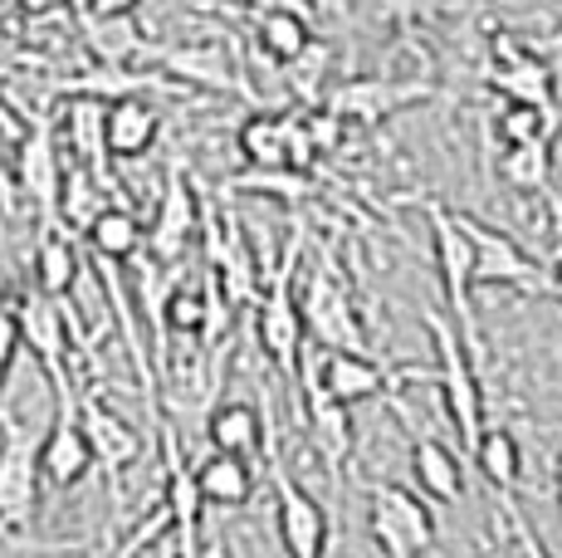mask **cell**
Segmentation results:
<instances>
[{
    "label": "cell",
    "instance_id": "f546056e",
    "mask_svg": "<svg viewBox=\"0 0 562 558\" xmlns=\"http://www.w3.org/2000/svg\"><path fill=\"white\" fill-rule=\"evenodd\" d=\"M211 255H215V275L225 279V294H231L235 304H245V299H255L259 265H255V255L245 250V235H240V225H231V235H225V245H221V235H215V225H211Z\"/></svg>",
    "mask_w": 562,
    "mask_h": 558
},
{
    "label": "cell",
    "instance_id": "4fadbf2b",
    "mask_svg": "<svg viewBox=\"0 0 562 558\" xmlns=\"http://www.w3.org/2000/svg\"><path fill=\"white\" fill-rule=\"evenodd\" d=\"M79 426H83V436H89V446H93V456H99V466L108 470V480H123V470L127 466H137L143 460V432H137L133 422H127L123 412H113V406H103V402H79Z\"/></svg>",
    "mask_w": 562,
    "mask_h": 558
},
{
    "label": "cell",
    "instance_id": "30bf717a",
    "mask_svg": "<svg viewBox=\"0 0 562 558\" xmlns=\"http://www.w3.org/2000/svg\"><path fill=\"white\" fill-rule=\"evenodd\" d=\"M274 524H279V544H284L289 558H323L328 554V514L323 504L289 476L274 460Z\"/></svg>",
    "mask_w": 562,
    "mask_h": 558
},
{
    "label": "cell",
    "instance_id": "6da1fadb",
    "mask_svg": "<svg viewBox=\"0 0 562 558\" xmlns=\"http://www.w3.org/2000/svg\"><path fill=\"white\" fill-rule=\"evenodd\" d=\"M426 225H430V250H436V275L446 289V309L456 319L464 348L474 353V362H484V338H480V319H474V241L464 235L460 216L440 201H426Z\"/></svg>",
    "mask_w": 562,
    "mask_h": 558
},
{
    "label": "cell",
    "instance_id": "7c38bea8",
    "mask_svg": "<svg viewBox=\"0 0 562 558\" xmlns=\"http://www.w3.org/2000/svg\"><path fill=\"white\" fill-rule=\"evenodd\" d=\"M196 221H201L196 191H191V181H187V171H181V163H171L167 181H161L157 216H153V225H147V255L177 265L181 255H187L191 235H196Z\"/></svg>",
    "mask_w": 562,
    "mask_h": 558
},
{
    "label": "cell",
    "instance_id": "cb8c5ba5",
    "mask_svg": "<svg viewBox=\"0 0 562 558\" xmlns=\"http://www.w3.org/2000/svg\"><path fill=\"white\" fill-rule=\"evenodd\" d=\"M83 241H89L93 260H108V265H133L137 255L147 250V225L133 216L127 207H108L99 221L83 231Z\"/></svg>",
    "mask_w": 562,
    "mask_h": 558
},
{
    "label": "cell",
    "instance_id": "83f0119b",
    "mask_svg": "<svg viewBox=\"0 0 562 558\" xmlns=\"http://www.w3.org/2000/svg\"><path fill=\"white\" fill-rule=\"evenodd\" d=\"M108 177H99L93 167H69V177H64V201H59V221L69 225V231H89L93 221L108 211Z\"/></svg>",
    "mask_w": 562,
    "mask_h": 558
},
{
    "label": "cell",
    "instance_id": "836d02e7",
    "mask_svg": "<svg viewBox=\"0 0 562 558\" xmlns=\"http://www.w3.org/2000/svg\"><path fill=\"white\" fill-rule=\"evenodd\" d=\"M211 289H187L181 284L177 294H171V304H167V334H211Z\"/></svg>",
    "mask_w": 562,
    "mask_h": 558
},
{
    "label": "cell",
    "instance_id": "5bb4252c",
    "mask_svg": "<svg viewBox=\"0 0 562 558\" xmlns=\"http://www.w3.org/2000/svg\"><path fill=\"white\" fill-rule=\"evenodd\" d=\"M304 372H308V378H318L323 392L338 397V402H348V406L372 402V397L386 392V368L372 358V353H352V348L323 353L318 348V358H313Z\"/></svg>",
    "mask_w": 562,
    "mask_h": 558
},
{
    "label": "cell",
    "instance_id": "5b68a950",
    "mask_svg": "<svg viewBox=\"0 0 562 558\" xmlns=\"http://www.w3.org/2000/svg\"><path fill=\"white\" fill-rule=\"evenodd\" d=\"M45 486V470H40V442L15 422V416L0 412V524L5 529H25L35 520V500Z\"/></svg>",
    "mask_w": 562,
    "mask_h": 558
},
{
    "label": "cell",
    "instance_id": "60d3db41",
    "mask_svg": "<svg viewBox=\"0 0 562 558\" xmlns=\"http://www.w3.org/2000/svg\"><path fill=\"white\" fill-rule=\"evenodd\" d=\"M15 10H30V15H49V10H59L64 0H10Z\"/></svg>",
    "mask_w": 562,
    "mask_h": 558
},
{
    "label": "cell",
    "instance_id": "44dd1931",
    "mask_svg": "<svg viewBox=\"0 0 562 558\" xmlns=\"http://www.w3.org/2000/svg\"><path fill=\"white\" fill-rule=\"evenodd\" d=\"M161 133V118L153 103L137 93V99H113L108 103V157H123V163H133V157H143L147 147L157 143Z\"/></svg>",
    "mask_w": 562,
    "mask_h": 558
},
{
    "label": "cell",
    "instance_id": "e0dca14e",
    "mask_svg": "<svg viewBox=\"0 0 562 558\" xmlns=\"http://www.w3.org/2000/svg\"><path fill=\"white\" fill-rule=\"evenodd\" d=\"M411 480H416V490L426 500L436 504H460L464 495V466L460 456L450 450L446 442H436V436H411Z\"/></svg>",
    "mask_w": 562,
    "mask_h": 558
},
{
    "label": "cell",
    "instance_id": "e575fe53",
    "mask_svg": "<svg viewBox=\"0 0 562 558\" xmlns=\"http://www.w3.org/2000/svg\"><path fill=\"white\" fill-rule=\"evenodd\" d=\"M235 191H259V197H279V201H304L313 191V181L299 167H274V171L250 167L240 181H235Z\"/></svg>",
    "mask_w": 562,
    "mask_h": 558
},
{
    "label": "cell",
    "instance_id": "d4e9b609",
    "mask_svg": "<svg viewBox=\"0 0 562 558\" xmlns=\"http://www.w3.org/2000/svg\"><path fill=\"white\" fill-rule=\"evenodd\" d=\"M79 279V245H74L69 225H40L35 245V289H45L49 299H64Z\"/></svg>",
    "mask_w": 562,
    "mask_h": 558
},
{
    "label": "cell",
    "instance_id": "ab89813d",
    "mask_svg": "<svg viewBox=\"0 0 562 558\" xmlns=\"http://www.w3.org/2000/svg\"><path fill=\"white\" fill-rule=\"evenodd\" d=\"M0 558H40V549H35V544L25 549V544H20V534H5V539H0Z\"/></svg>",
    "mask_w": 562,
    "mask_h": 558
},
{
    "label": "cell",
    "instance_id": "1f68e13d",
    "mask_svg": "<svg viewBox=\"0 0 562 558\" xmlns=\"http://www.w3.org/2000/svg\"><path fill=\"white\" fill-rule=\"evenodd\" d=\"M79 25H83V40H89V49H93V59L99 64H133L137 55H147V40L137 35L133 15H123V20L83 15Z\"/></svg>",
    "mask_w": 562,
    "mask_h": 558
},
{
    "label": "cell",
    "instance_id": "8fae6325",
    "mask_svg": "<svg viewBox=\"0 0 562 558\" xmlns=\"http://www.w3.org/2000/svg\"><path fill=\"white\" fill-rule=\"evenodd\" d=\"M15 177H20V191L30 197V207L40 211V225L59 221L64 177H69V171H64V163H59V137H54L45 123L25 127V137H20Z\"/></svg>",
    "mask_w": 562,
    "mask_h": 558
},
{
    "label": "cell",
    "instance_id": "8d00e7d4",
    "mask_svg": "<svg viewBox=\"0 0 562 558\" xmlns=\"http://www.w3.org/2000/svg\"><path fill=\"white\" fill-rule=\"evenodd\" d=\"M20 348H25V338H20L15 309H0V392H5L10 368H15V353H20Z\"/></svg>",
    "mask_w": 562,
    "mask_h": 558
},
{
    "label": "cell",
    "instance_id": "ee69618b",
    "mask_svg": "<svg viewBox=\"0 0 562 558\" xmlns=\"http://www.w3.org/2000/svg\"><path fill=\"white\" fill-rule=\"evenodd\" d=\"M558 500H562V460H558Z\"/></svg>",
    "mask_w": 562,
    "mask_h": 558
},
{
    "label": "cell",
    "instance_id": "f1b7e54d",
    "mask_svg": "<svg viewBox=\"0 0 562 558\" xmlns=\"http://www.w3.org/2000/svg\"><path fill=\"white\" fill-rule=\"evenodd\" d=\"M490 89H499L509 103H553V69H548L543 59H518V64H494L490 74Z\"/></svg>",
    "mask_w": 562,
    "mask_h": 558
},
{
    "label": "cell",
    "instance_id": "4316f807",
    "mask_svg": "<svg viewBox=\"0 0 562 558\" xmlns=\"http://www.w3.org/2000/svg\"><path fill=\"white\" fill-rule=\"evenodd\" d=\"M255 40L274 64H299L313 49V25L308 15H294V10H259Z\"/></svg>",
    "mask_w": 562,
    "mask_h": 558
},
{
    "label": "cell",
    "instance_id": "b9f144b4",
    "mask_svg": "<svg viewBox=\"0 0 562 558\" xmlns=\"http://www.w3.org/2000/svg\"><path fill=\"white\" fill-rule=\"evenodd\" d=\"M259 10H294V15H308V0H255Z\"/></svg>",
    "mask_w": 562,
    "mask_h": 558
},
{
    "label": "cell",
    "instance_id": "7bdbcfd3",
    "mask_svg": "<svg viewBox=\"0 0 562 558\" xmlns=\"http://www.w3.org/2000/svg\"><path fill=\"white\" fill-rule=\"evenodd\" d=\"M89 5H93V0H64V10H69V15H89Z\"/></svg>",
    "mask_w": 562,
    "mask_h": 558
},
{
    "label": "cell",
    "instance_id": "4dcf8cb0",
    "mask_svg": "<svg viewBox=\"0 0 562 558\" xmlns=\"http://www.w3.org/2000/svg\"><path fill=\"white\" fill-rule=\"evenodd\" d=\"M474 466H480V476L490 480L499 495H509V490L518 486V476H524V450H518L514 432L490 426V432L480 436V446H474Z\"/></svg>",
    "mask_w": 562,
    "mask_h": 558
},
{
    "label": "cell",
    "instance_id": "7402d4cb",
    "mask_svg": "<svg viewBox=\"0 0 562 558\" xmlns=\"http://www.w3.org/2000/svg\"><path fill=\"white\" fill-rule=\"evenodd\" d=\"M416 93H426V83H382V79H352L333 93L328 109L338 118H358V123H376V118L396 113Z\"/></svg>",
    "mask_w": 562,
    "mask_h": 558
},
{
    "label": "cell",
    "instance_id": "484cf974",
    "mask_svg": "<svg viewBox=\"0 0 562 558\" xmlns=\"http://www.w3.org/2000/svg\"><path fill=\"white\" fill-rule=\"evenodd\" d=\"M553 143L558 137L504 147V157H499L504 187L518 191V197H548V191H553Z\"/></svg>",
    "mask_w": 562,
    "mask_h": 558
},
{
    "label": "cell",
    "instance_id": "9a60e30c",
    "mask_svg": "<svg viewBox=\"0 0 562 558\" xmlns=\"http://www.w3.org/2000/svg\"><path fill=\"white\" fill-rule=\"evenodd\" d=\"M304 402H308V442L318 450V460L328 466V476H342V466L352 460V412L348 402L323 392L318 378L304 372Z\"/></svg>",
    "mask_w": 562,
    "mask_h": 558
},
{
    "label": "cell",
    "instance_id": "8992f818",
    "mask_svg": "<svg viewBox=\"0 0 562 558\" xmlns=\"http://www.w3.org/2000/svg\"><path fill=\"white\" fill-rule=\"evenodd\" d=\"M304 309H299V294H294V250H289L284 270L274 275L269 284L265 304H259V348L269 353V362L279 368L284 382H299L304 372Z\"/></svg>",
    "mask_w": 562,
    "mask_h": 558
},
{
    "label": "cell",
    "instance_id": "f35d334b",
    "mask_svg": "<svg viewBox=\"0 0 562 558\" xmlns=\"http://www.w3.org/2000/svg\"><path fill=\"white\" fill-rule=\"evenodd\" d=\"M137 5H143V0H93L89 15L93 20H123V15H133Z\"/></svg>",
    "mask_w": 562,
    "mask_h": 558
},
{
    "label": "cell",
    "instance_id": "7a4b0ae2",
    "mask_svg": "<svg viewBox=\"0 0 562 558\" xmlns=\"http://www.w3.org/2000/svg\"><path fill=\"white\" fill-rule=\"evenodd\" d=\"M426 328H430V343H436V358H440V397H446V412H450V426H456L460 446L474 456V446H480V436L490 432L484 426V388H480V362H474V353L464 348L456 319L446 314H426Z\"/></svg>",
    "mask_w": 562,
    "mask_h": 558
},
{
    "label": "cell",
    "instance_id": "52a82bcc",
    "mask_svg": "<svg viewBox=\"0 0 562 558\" xmlns=\"http://www.w3.org/2000/svg\"><path fill=\"white\" fill-rule=\"evenodd\" d=\"M304 328L308 338L318 343L323 353L333 348H352V353H367V334H362V319L358 309H352V294L348 284H342L338 275H333V265H318V270L308 275L304 284Z\"/></svg>",
    "mask_w": 562,
    "mask_h": 558
},
{
    "label": "cell",
    "instance_id": "d590c367",
    "mask_svg": "<svg viewBox=\"0 0 562 558\" xmlns=\"http://www.w3.org/2000/svg\"><path fill=\"white\" fill-rule=\"evenodd\" d=\"M504 520H509V534H514V544H518V558H553L543 549V539L533 534V524L524 520V510L514 504V490L504 495Z\"/></svg>",
    "mask_w": 562,
    "mask_h": 558
},
{
    "label": "cell",
    "instance_id": "ffe728a7",
    "mask_svg": "<svg viewBox=\"0 0 562 558\" xmlns=\"http://www.w3.org/2000/svg\"><path fill=\"white\" fill-rule=\"evenodd\" d=\"M157 69L196 89H235V59L225 45H177L157 49Z\"/></svg>",
    "mask_w": 562,
    "mask_h": 558
},
{
    "label": "cell",
    "instance_id": "277c9868",
    "mask_svg": "<svg viewBox=\"0 0 562 558\" xmlns=\"http://www.w3.org/2000/svg\"><path fill=\"white\" fill-rule=\"evenodd\" d=\"M464 235L474 241V289H518V294H553V270L533 260L518 241H509L494 225L456 211Z\"/></svg>",
    "mask_w": 562,
    "mask_h": 558
},
{
    "label": "cell",
    "instance_id": "603a6c76",
    "mask_svg": "<svg viewBox=\"0 0 562 558\" xmlns=\"http://www.w3.org/2000/svg\"><path fill=\"white\" fill-rule=\"evenodd\" d=\"M196 486H201L205 504H215V510H240V504L255 500V470L245 456L211 450V456L196 466Z\"/></svg>",
    "mask_w": 562,
    "mask_h": 558
},
{
    "label": "cell",
    "instance_id": "d6a6232c",
    "mask_svg": "<svg viewBox=\"0 0 562 558\" xmlns=\"http://www.w3.org/2000/svg\"><path fill=\"white\" fill-rule=\"evenodd\" d=\"M562 118L553 103H504L499 118H494V133H499L504 147H518V143H538V137H558Z\"/></svg>",
    "mask_w": 562,
    "mask_h": 558
},
{
    "label": "cell",
    "instance_id": "ac0fdd59",
    "mask_svg": "<svg viewBox=\"0 0 562 558\" xmlns=\"http://www.w3.org/2000/svg\"><path fill=\"white\" fill-rule=\"evenodd\" d=\"M235 147L259 171L294 167V113H250L235 133Z\"/></svg>",
    "mask_w": 562,
    "mask_h": 558
},
{
    "label": "cell",
    "instance_id": "f6af8a7d",
    "mask_svg": "<svg viewBox=\"0 0 562 558\" xmlns=\"http://www.w3.org/2000/svg\"><path fill=\"white\" fill-rule=\"evenodd\" d=\"M558 304H562V299H558Z\"/></svg>",
    "mask_w": 562,
    "mask_h": 558
},
{
    "label": "cell",
    "instance_id": "d6986e66",
    "mask_svg": "<svg viewBox=\"0 0 562 558\" xmlns=\"http://www.w3.org/2000/svg\"><path fill=\"white\" fill-rule=\"evenodd\" d=\"M205 442H211V450H231V456L255 460L269 446V422L259 416L255 402H221L205 416Z\"/></svg>",
    "mask_w": 562,
    "mask_h": 558
},
{
    "label": "cell",
    "instance_id": "9c48e42d",
    "mask_svg": "<svg viewBox=\"0 0 562 558\" xmlns=\"http://www.w3.org/2000/svg\"><path fill=\"white\" fill-rule=\"evenodd\" d=\"M93 466H99V456H93L89 436H83V426H79V402H74V392H54V426L45 432V442H40L45 486L74 490Z\"/></svg>",
    "mask_w": 562,
    "mask_h": 558
},
{
    "label": "cell",
    "instance_id": "74e56055",
    "mask_svg": "<svg viewBox=\"0 0 562 558\" xmlns=\"http://www.w3.org/2000/svg\"><path fill=\"white\" fill-rule=\"evenodd\" d=\"M304 127H308V137H313V147H318V153L338 147V137H342V118L333 113V109H313V113H304Z\"/></svg>",
    "mask_w": 562,
    "mask_h": 558
},
{
    "label": "cell",
    "instance_id": "3957f363",
    "mask_svg": "<svg viewBox=\"0 0 562 558\" xmlns=\"http://www.w3.org/2000/svg\"><path fill=\"white\" fill-rule=\"evenodd\" d=\"M367 529L386 558H420L436 544V514H430L426 495L376 480L367 490Z\"/></svg>",
    "mask_w": 562,
    "mask_h": 558
},
{
    "label": "cell",
    "instance_id": "2e32d148",
    "mask_svg": "<svg viewBox=\"0 0 562 558\" xmlns=\"http://www.w3.org/2000/svg\"><path fill=\"white\" fill-rule=\"evenodd\" d=\"M161 446H167V495L161 504L171 510V534H177V549L181 558H201V510H205V495L196 486V470L181 466V446L177 436H161Z\"/></svg>",
    "mask_w": 562,
    "mask_h": 558
},
{
    "label": "cell",
    "instance_id": "ba28073f",
    "mask_svg": "<svg viewBox=\"0 0 562 558\" xmlns=\"http://www.w3.org/2000/svg\"><path fill=\"white\" fill-rule=\"evenodd\" d=\"M15 324L25 348L45 362V378L54 392H69V319H64V299H49L45 289L15 299Z\"/></svg>",
    "mask_w": 562,
    "mask_h": 558
}]
</instances>
